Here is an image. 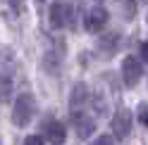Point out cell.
Instances as JSON below:
<instances>
[{
  "label": "cell",
  "mask_w": 148,
  "mask_h": 145,
  "mask_svg": "<svg viewBox=\"0 0 148 145\" xmlns=\"http://www.w3.org/2000/svg\"><path fill=\"white\" fill-rule=\"evenodd\" d=\"M72 121H74V126H77V136L79 138H88L91 136V131H96V124H93V119L91 117H86L84 112H74L72 114Z\"/></svg>",
  "instance_id": "obj_6"
},
{
  "label": "cell",
  "mask_w": 148,
  "mask_h": 145,
  "mask_svg": "<svg viewBox=\"0 0 148 145\" xmlns=\"http://www.w3.org/2000/svg\"><path fill=\"white\" fill-rule=\"evenodd\" d=\"M105 22H108V7L100 5V3L98 5H91L88 12H86V17H84V26H86L91 33H98L105 26Z\"/></svg>",
  "instance_id": "obj_2"
},
{
  "label": "cell",
  "mask_w": 148,
  "mask_h": 145,
  "mask_svg": "<svg viewBox=\"0 0 148 145\" xmlns=\"http://www.w3.org/2000/svg\"><path fill=\"white\" fill-rule=\"evenodd\" d=\"M91 145H115V140L110 138V136H100V138H96Z\"/></svg>",
  "instance_id": "obj_12"
},
{
  "label": "cell",
  "mask_w": 148,
  "mask_h": 145,
  "mask_svg": "<svg viewBox=\"0 0 148 145\" xmlns=\"http://www.w3.org/2000/svg\"><path fill=\"white\" fill-rule=\"evenodd\" d=\"M141 57L148 62V43H143V45H141Z\"/></svg>",
  "instance_id": "obj_14"
},
{
  "label": "cell",
  "mask_w": 148,
  "mask_h": 145,
  "mask_svg": "<svg viewBox=\"0 0 148 145\" xmlns=\"http://www.w3.org/2000/svg\"><path fill=\"white\" fill-rule=\"evenodd\" d=\"M72 22V5L69 3H53L50 5V24L55 29H62Z\"/></svg>",
  "instance_id": "obj_4"
},
{
  "label": "cell",
  "mask_w": 148,
  "mask_h": 145,
  "mask_svg": "<svg viewBox=\"0 0 148 145\" xmlns=\"http://www.w3.org/2000/svg\"><path fill=\"white\" fill-rule=\"evenodd\" d=\"M138 121H141V124H148V105H146V102L138 105Z\"/></svg>",
  "instance_id": "obj_11"
},
{
  "label": "cell",
  "mask_w": 148,
  "mask_h": 145,
  "mask_svg": "<svg viewBox=\"0 0 148 145\" xmlns=\"http://www.w3.org/2000/svg\"><path fill=\"white\" fill-rule=\"evenodd\" d=\"M45 138H48L53 145H62L64 138H67L64 124L62 121H48V124H45Z\"/></svg>",
  "instance_id": "obj_7"
},
{
  "label": "cell",
  "mask_w": 148,
  "mask_h": 145,
  "mask_svg": "<svg viewBox=\"0 0 148 145\" xmlns=\"http://www.w3.org/2000/svg\"><path fill=\"white\" fill-rule=\"evenodd\" d=\"M36 112V100L31 93H22L14 102V110H12V121L17 126H26L31 121V117Z\"/></svg>",
  "instance_id": "obj_1"
},
{
  "label": "cell",
  "mask_w": 148,
  "mask_h": 145,
  "mask_svg": "<svg viewBox=\"0 0 148 145\" xmlns=\"http://www.w3.org/2000/svg\"><path fill=\"white\" fill-rule=\"evenodd\" d=\"M141 74H143V69H141V62H138L136 57H124L122 62V79H124V83L127 86H136L138 81H141Z\"/></svg>",
  "instance_id": "obj_3"
},
{
  "label": "cell",
  "mask_w": 148,
  "mask_h": 145,
  "mask_svg": "<svg viewBox=\"0 0 148 145\" xmlns=\"http://www.w3.org/2000/svg\"><path fill=\"white\" fill-rule=\"evenodd\" d=\"M12 98V79L7 76H0V100L7 102Z\"/></svg>",
  "instance_id": "obj_9"
},
{
  "label": "cell",
  "mask_w": 148,
  "mask_h": 145,
  "mask_svg": "<svg viewBox=\"0 0 148 145\" xmlns=\"http://www.w3.org/2000/svg\"><path fill=\"white\" fill-rule=\"evenodd\" d=\"M129 131H132V112L129 110L115 112V117H112V133H115V138L124 140L129 136Z\"/></svg>",
  "instance_id": "obj_5"
},
{
  "label": "cell",
  "mask_w": 148,
  "mask_h": 145,
  "mask_svg": "<svg viewBox=\"0 0 148 145\" xmlns=\"http://www.w3.org/2000/svg\"><path fill=\"white\" fill-rule=\"evenodd\" d=\"M86 83H77L72 90V107H79V102H84L86 100Z\"/></svg>",
  "instance_id": "obj_8"
},
{
  "label": "cell",
  "mask_w": 148,
  "mask_h": 145,
  "mask_svg": "<svg viewBox=\"0 0 148 145\" xmlns=\"http://www.w3.org/2000/svg\"><path fill=\"white\" fill-rule=\"evenodd\" d=\"M24 145H43V138L41 136H29V138L24 140Z\"/></svg>",
  "instance_id": "obj_13"
},
{
  "label": "cell",
  "mask_w": 148,
  "mask_h": 145,
  "mask_svg": "<svg viewBox=\"0 0 148 145\" xmlns=\"http://www.w3.org/2000/svg\"><path fill=\"white\" fill-rule=\"evenodd\" d=\"M100 45H108V52H105V57H110L115 52V45H117V36L115 33H110L105 36V38H100Z\"/></svg>",
  "instance_id": "obj_10"
}]
</instances>
